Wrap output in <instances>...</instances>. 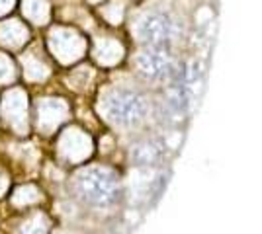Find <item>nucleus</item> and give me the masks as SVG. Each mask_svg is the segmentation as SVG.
<instances>
[{
    "label": "nucleus",
    "instance_id": "nucleus-1",
    "mask_svg": "<svg viewBox=\"0 0 262 234\" xmlns=\"http://www.w3.org/2000/svg\"><path fill=\"white\" fill-rule=\"evenodd\" d=\"M73 193L80 203L92 209H108L120 201L121 181L110 168L86 166L73 176Z\"/></svg>",
    "mask_w": 262,
    "mask_h": 234
},
{
    "label": "nucleus",
    "instance_id": "nucleus-2",
    "mask_svg": "<svg viewBox=\"0 0 262 234\" xmlns=\"http://www.w3.org/2000/svg\"><path fill=\"white\" fill-rule=\"evenodd\" d=\"M102 112L112 125L121 129H133L147 119L149 100L139 90L112 88L102 100Z\"/></svg>",
    "mask_w": 262,
    "mask_h": 234
},
{
    "label": "nucleus",
    "instance_id": "nucleus-3",
    "mask_svg": "<svg viewBox=\"0 0 262 234\" xmlns=\"http://www.w3.org/2000/svg\"><path fill=\"white\" fill-rule=\"evenodd\" d=\"M135 35L147 47H164L178 43L184 35V23L174 12L153 8L143 12L135 22Z\"/></svg>",
    "mask_w": 262,
    "mask_h": 234
},
{
    "label": "nucleus",
    "instance_id": "nucleus-4",
    "mask_svg": "<svg viewBox=\"0 0 262 234\" xmlns=\"http://www.w3.org/2000/svg\"><path fill=\"white\" fill-rule=\"evenodd\" d=\"M139 76L149 82H168L176 74V61L164 47H145L135 57Z\"/></svg>",
    "mask_w": 262,
    "mask_h": 234
},
{
    "label": "nucleus",
    "instance_id": "nucleus-5",
    "mask_svg": "<svg viewBox=\"0 0 262 234\" xmlns=\"http://www.w3.org/2000/svg\"><path fill=\"white\" fill-rule=\"evenodd\" d=\"M59 152L69 162H82L92 152V141L80 129H69L59 141Z\"/></svg>",
    "mask_w": 262,
    "mask_h": 234
},
{
    "label": "nucleus",
    "instance_id": "nucleus-6",
    "mask_svg": "<svg viewBox=\"0 0 262 234\" xmlns=\"http://www.w3.org/2000/svg\"><path fill=\"white\" fill-rule=\"evenodd\" d=\"M65 106L63 103H47L43 106L41 110H39V117H37V121H39V129L43 131V133H49L51 129H55L59 123L65 119Z\"/></svg>",
    "mask_w": 262,
    "mask_h": 234
},
{
    "label": "nucleus",
    "instance_id": "nucleus-7",
    "mask_svg": "<svg viewBox=\"0 0 262 234\" xmlns=\"http://www.w3.org/2000/svg\"><path fill=\"white\" fill-rule=\"evenodd\" d=\"M161 154V150H159V146L155 145V143H139V145L133 146V150H131V158H133V162L135 164H139V166H149V164H153L157 162V158Z\"/></svg>",
    "mask_w": 262,
    "mask_h": 234
},
{
    "label": "nucleus",
    "instance_id": "nucleus-8",
    "mask_svg": "<svg viewBox=\"0 0 262 234\" xmlns=\"http://www.w3.org/2000/svg\"><path fill=\"white\" fill-rule=\"evenodd\" d=\"M47 230H49V219L41 213H35L26 223H22L18 234H47Z\"/></svg>",
    "mask_w": 262,
    "mask_h": 234
}]
</instances>
